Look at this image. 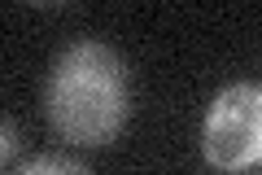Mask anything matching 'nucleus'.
Masks as SVG:
<instances>
[{"mask_svg": "<svg viewBox=\"0 0 262 175\" xmlns=\"http://www.w3.org/2000/svg\"><path fill=\"white\" fill-rule=\"evenodd\" d=\"M18 149H22V127H18V119L0 114V166H9L13 158H18Z\"/></svg>", "mask_w": 262, "mask_h": 175, "instance_id": "4", "label": "nucleus"}, {"mask_svg": "<svg viewBox=\"0 0 262 175\" xmlns=\"http://www.w3.org/2000/svg\"><path fill=\"white\" fill-rule=\"evenodd\" d=\"M201 153L219 171H249L262 158V88L236 79L210 101L201 123Z\"/></svg>", "mask_w": 262, "mask_h": 175, "instance_id": "2", "label": "nucleus"}, {"mask_svg": "<svg viewBox=\"0 0 262 175\" xmlns=\"http://www.w3.org/2000/svg\"><path fill=\"white\" fill-rule=\"evenodd\" d=\"M13 175H92V166L75 162L70 153H35L13 166Z\"/></svg>", "mask_w": 262, "mask_h": 175, "instance_id": "3", "label": "nucleus"}, {"mask_svg": "<svg viewBox=\"0 0 262 175\" xmlns=\"http://www.w3.org/2000/svg\"><path fill=\"white\" fill-rule=\"evenodd\" d=\"M48 127L79 149H105L131 119V70L105 40L61 48L44 83Z\"/></svg>", "mask_w": 262, "mask_h": 175, "instance_id": "1", "label": "nucleus"}]
</instances>
